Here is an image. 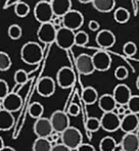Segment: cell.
I'll list each match as a JSON object with an SVG mask.
<instances>
[{"instance_id":"6da1fadb","label":"cell","mask_w":139,"mask_h":151,"mask_svg":"<svg viewBox=\"0 0 139 151\" xmlns=\"http://www.w3.org/2000/svg\"><path fill=\"white\" fill-rule=\"evenodd\" d=\"M21 59L28 65H37L43 59V50L38 42L29 41L21 48Z\"/></svg>"},{"instance_id":"7a4b0ae2","label":"cell","mask_w":139,"mask_h":151,"mask_svg":"<svg viewBox=\"0 0 139 151\" xmlns=\"http://www.w3.org/2000/svg\"><path fill=\"white\" fill-rule=\"evenodd\" d=\"M62 142L72 150H76L83 143V136L81 132L75 127H70L60 134Z\"/></svg>"},{"instance_id":"3957f363","label":"cell","mask_w":139,"mask_h":151,"mask_svg":"<svg viewBox=\"0 0 139 151\" xmlns=\"http://www.w3.org/2000/svg\"><path fill=\"white\" fill-rule=\"evenodd\" d=\"M34 17L37 22L40 24L43 23L51 22L54 18V12L52 9L51 2L41 0L38 3H36L34 7Z\"/></svg>"},{"instance_id":"277c9868","label":"cell","mask_w":139,"mask_h":151,"mask_svg":"<svg viewBox=\"0 0 139 151\" xmlns=\"http://www.w3.org/2000/svg\"><path fill=\"white\" fill-rule=\"evenodd\" d=\"M75 31L71 30V29L67 28V27H60L57 29V33H56V38L54 43L58 46L60 48L65 50H71L75 43Z\"/></svg>"},{"instance_id":"5b68a950","label":"cell","mask_w":139,"mask_h":151,"mask_svg":"<svg viewBox=\"0 0 139 151\" xmlns=\"http://www.w3.org/2000/svg\"><path fill=\"white\" fill-rule=\"evenodd\" d=\"M56 33H57V29L55 25L52 22H47L40 25L37 30V37L38 40L42 43L50 44L55 42Z\"/></svg>"},{"instance_id":"8992f818","label":"cell","mask_w":139,"mask_h":151,"mask_svg":"<svg viewBox=\"0 0 139 151\" xmlns=\"http://www.w3.org/2000/svg\"><path fill=\"white\" fill-rule=\"evenodd\" d=\"M50 121H51L53 131L62 134L70 127V115L68 112L55 110L54 112H52L50 116Z\"/></svg>"},{"instance_id":"52a82bcc","label":"cell","mask_w":139,"mask_h":151,"mask_svg":"<svg viewBox=\"0 0 139 151\" xmlns=\"http://www.w3.org/2000/svg\"><path fill=\"white\" fill-rule=\"evenodd\" d=\"M76 81V75L71 67L64 66L56 73V83L64 90L70 88Z\"/></svg>"},{"instance_id":"ba28073f","label":"cell","mask_w":139,"mask_h":151,"mask_svg":"<svg viewBox=\"0 0 139 151\" xmlns=\"http://www.w3.org/2000/svg\"><path fill=\"white\" fill-rule=\"evenodd\" d=\"M100 122H101V129H104L105 132H109V133L118 131L121 127L120 115L115 113L113 111L104 112L100 117Z\"/></svg>"},{"instance_id":"9c48e42d","label":"cell","mask_w":139,"mask_h":151,"mask_svg":"<svg viewBox=\"0 0 139 151\" xmlns=\"http://www.w3.org/2000/svg\"><path fill=\"white\" fill-rule=\"evenodd\" d=\"M62 23L64 27H67L71 30H79L84 24V16L79 10L71 9L62 17Z\"/></svg>"},{"instance_id":"30bf717a","label":"cell","mask_w":139,"mask_h":151,"mask_svg":"<svg viewBox=\"0 0 139 151\" xmlns=\"http://www.w3.org/2000/svg\"><path fill=\"white\" fill-rule=\"evenodd\" d=\"M76 68L82 75H91L95 71L92 56L87 54H81L76 58Z\"/></svg>"},{"instance_id":"8fae6325","label":"cell","mask_w":139,"mask_h":151,"mask_svg":"<svg viewBox=\"0 0 139 151\" xmlns=\"http://www.w3.org/2000/svg\"><path fill=\"white\" fill-rule=\"evenodd\" d=\"M22 97L16 91H10L4 99L1 100V109H5L10 112H18L22 108Z\"/></svg>"},{"instance_id":"7c38bea8","label":"cell","mask_w":139,"mask_h":151,"mask_svg":"<svg viewBox=\"0 0 139 151\" xmlns=\"http://www.w3.org/2000/svg\"><path fill=\"white\" fill-rule=\"evenodd\" d=\"M93 64L96 71L105 72L111 68V58L109 54L105 50H97L92 55Z\"/></svg>"},{"instance_id":"4fadbf2b","label":"cell","mask_w":139,"mask_h":151,"mask_svg":"<svg viewBox=\"0 0 139 151\" xmlns=\"http://www.w3.org/2000/svg\"><path fill=\"white\" fill-rule=\"evenodd\" d=\"M33 129L38 138H48L54 132L50 118L46 117H40L36 119Z\"/></svg>"},{"instance_id":"5bb4252c","label":"cell","mask_w":139,"mask_h":151,"mask_svg":"<svg viewBox=\"0 0 139 151\" xmlns=\"http://www.w3.org/2000/svg\"><path fill=\"white\" fill-rule=\"evenodd\" d=\"M37 93L41 97L49 98L55 93V81L49 76H44L39 79L37 83Z\"/></svg>"},{"instance_id":"9a60e30c","label":"cell","mask_w":139,"mask_h":151,"mask_svg":"<svg viewBox=\"0 0 139 151\" xmlns=\"http://www.w3.org/2000/svg\"><path fill=\"white\" fill-rule=\"evenodd\" d=\"M139 127V118L137 114L132 113L128 110L124 117L121 119V127L120 129L124 133H134Z\"/></svg>"},{"instance_id":"2e32d148","label":"cell","mask_w":139,"mask_h":151,"mask_svg":"<svg viewBox=\"0 0 139 151\" xmlns=\"http://www.w3.org/2000/svg\"><path fill=\"white\" fill-rule=\"evenodd\" d=\"M95 40L99 47H101L102 50H107V48H111L115 45L116 36L111 30L104 29L97 33Z\"/></svg>"},{"instance_id":"e0dca14e","label":"cell","mask_w":139,"mask_h":151,"mask_svg":"<svg viewBox=\"0 0 139 151\" xmlns=\"http://www.w3.org/2000/svg\"><path fill=\"white\" fill-rule=\"evenodd\" d=\"M113 96L118 104H120V105H125V104H128L129 100L131 99L132 93H131L130 88L127 84L120 83V84H118V86H116V88H113Z\"/></svg>"},{"instance_id":"ac0fdd59","label":"cell","mask_w":139,"mask_h":151,"mask_svg":"<svg viewBox=\"0 0 139 151\" xmlns=\"http://www.w3.org/2000/svg\"><path fill=\"white\" fill-rule=\"evenodd\" d=\"M121 147L123 151H139V139L136 133H125L122 138Z\"/></svg>"},{"instance_id":"d6986e66","label":"cell","mask_w":139,"mask_h":151,"mask_svg":"<svg viewBox=\"0 0 139 151\" xmlns=\"http://www.w3.org/2000/svg\"><path fill=\"white\" fill-rule=\"evenodd\" d=\"M50 2H51L54 16L64 17L67 12L72 9L71 0H51Z\"/></svg>"},{"instance_id":"ffe728a7","label":"cell","mask_w":139,"mask_h":151,"mask_svg":"<svg viewBox=\"0 0 139 151\" xmlns=\"http://www.w3.org/2000/svg\"><path fill=\"white\" fill-rule=\"evenodd\" d=\"M117 101L111 93H104V95L100 96L98 99V106L102 112L113 111L115 108L117 107Z\"/></svg>"},{"instance_id":"44dd1931","label":"cell","mask_w":139,"mask_h":151,"mask_svg":"<svg viewBox=\"0 0 139 151\" xmlns=\"http://www.w3.org/2000/svg\"><path fill=\"white\" fill-rule=\"evenodd\" d=\"M14 124V117L12 112L5 109H1L0 112V129L1 131H9Z\"/></svg>"},{"instance_id":"7402d4cb","label":"cell","mask_w":139,"mask_h":151,"mask_svg":"<svg viewBox=\"0 0 139 151\" xmlns=\"http://www.w3.org/2000/svg\"><path fill=\"white\" fill-rule=\"evenodd\" d=\"M98 93L92 86H87L82 91V100L86 105H93L96 102H98Z\"/></svg>"},{"instance_id":"603a6c76","label":"cell","mask_w":139,"mask_h":151,"mask_svg":"<svg viewBox=\"0 0 139 151\" xmlns=\"http://www.w3.org/2000/svg\"><path fill=\"white\" fill-rule=\"evenodd\" d=\"M92 5L99 12H111L116 6V0H93Z\"/></svg>"},{"instance_id":"cb8c5ba5","label":"cell","mask_w":139,"mask_h":151,"mask_svg":"<svg viewBox=\"0 0 139 151\" xmlns=\"http://www.w3.org/2000/svg\"><path fill=\"white\" fill-rule=\"evenodd\" d=\"M53 144L47 138H38L33 143V151H51Z\"/></svg>"},{"instance_id":"d4e9b609","label":"cell","mask_w":139,"mask_h":151,"mask_svg":"<svg viewBox=\"0 0 139 151\" xmlns=\"http://www.w3.org/2000/svg\"><path fill=\"white\" fill-rule=\"evenodd\" d=\"M113 19L119 24H125L130 20V12L125 7H118L113 12Z\"/></svg>"},{"instance_id":"484cf974","label":"cell","mask_w":139,"mask_h":151,"mask_svg":"<svg viewBox=\"0 0 139 151\" xmlns=\"http://www.w3.org/2000/svg\"><path fill=\"white\" fill-rule=\"evenodd\" d=\"M117 147V142L115 141L113 137H104L99 142V149L100 151H113Z\"/></svg>"},{"instance_id":"4316f807","label":"cell","mask_w":139,"mask_h":151,"mask_svg":"<svg viewBox=\"0 0 139 151\" xmlns=\"http://www.w3.org/2000/svg\"><path fill=\"white\" fill-rule=\"evenodd\" d=\"M29 115L34 119H38V118L42 117V114L44 112V107L41 103L39 102H33L29 107Z\"/></svg>"},{"instance_id":"83f0119b","label":"cell","mask_w":139,"mask_h":151,"mask_svg":"<svg viewBox=\"0 0 139 151\" xmlns=\"http://www.w3.org/2000/svg\"><path fill=\"white\" fill-rule=\"evenodd\" d=\"M30 12V5L25 1H20L14 5V14L20 18H25Z\"/></svg>"},{"instance_id":"f1b7e54d","label":"cell","mask_w":139,"mask_h":151,"mask_svg":"<svg viewBox=\"0 0 139 151\" xmlns=\"http://www.w3.org/2000/svg\"><path fill=\"white\" fill-rule=\"evenodd\" d=\"M7 34L11 40H18L22 37L23 35V29L20 25L18 24H12L8 27Z\"/></svg>"},{"instance_id":"f546056e","label":"cell","mask_w":139,"mask_h":151,"mask_svg":"<svg viewBox=\"0 0 139 151\" xmlns=\"http://www.w3.org/2000/svg\"><path fill=\"white\" fill-rule=\"evenodd\" d=\"M86 129L90 133H94L97 132L99 129H101V122L100 119H98L97 117H89L86 120Z\"/></svg>"},{"instance_id":"4dcf8cb0","label":"cell","mask_w":139,"mask_h":151,"mask_svg":"<svg viewBox=\"0 0 139 151\" xmlns=\"http://www.w3.org/2000/svg\"><path fill=\"white\" fill-rule=\"evenodd\" d=\"M89 42V36L85 31H78L75 35V43L78 46H85Z\"/></svg>"},{"instance_id":"1f68e13d","label":"cell","mask_w":139,"mask_h":151,"mask_svg":"<svg viewBox=\"0 0 139 151\" xmlns=\"http://www.w3.org/2000/svg\"><path fill=\"white\" fill-rule=\"evenodd\" d=\"M13 79L16 81V83H20V84H26L29 81V74L28 72H26L23 69H18L16 71L13 76Z\"/></svg>"},{"instance_id":"d6a6232c","label":"cell","mask_w":139,"mask_h":151,"mask_svg":"<svg viewBox=\"0 0 139 151\" xmlns=\"http://www.w3.org/2000/svg\"><path fill=\"white\" fill-rule=\"evenodd\" d=\"M11 67V59L5 52H0V70L1 71H7Z\"/></svg>"},{"instance_id":"836d02e7","label":"cell","mask_w":139,"mask_h":151,"mask_svg":"<svg viewBox=\"0 0 139 151\" xmlns=\"http://www.w3.org/2000/svg\"><path fill=\"white\" fill-rule=\"evenodd\" d=\"M128 109H129L130 112L135 114H139V96L132 95L131 99L128 102Z\"/></svg>"},{"instance_id":"e575fe53","label":"cell","mask_w":139,"mask_h":151,"mask_svg":"<svg viewBox=\"0 0 139 151\" xmlns=\"http://www.w3.org/2000/svg\"><path fill=\"white\" fill-rule=\"evenodd\" d=\"M136 52H137V46L133 41H128L124 44L123 46V52L125 56L127 57H133L135 56Z\"/></svg>"},{"instance_id":"d590c367","label":"cell","mask_w":139,"mask_h":151,"mask_svg":"<svg viewBox=\"0 0 139 151\" xmlns=\"http://www.w3.org/2000/svg\"><path fill=\"white\" fill-rule=\"evenodd\" d=\"M128 76H129V73L125 66H119L115 70V77L118 80H125L126 78H128Z\"/></svg>"},{"instance_id":"8d00e7d4","label":"cell","mask_w":139,"mask_h":151,"mask_svg":"<svg viewBox=\"0 0 139 151\" xmlns=\"http://www.w3.org/2000/svg\"><path fill=\"white\" fill-rule=\"evenodd\" d=\"M9 88H8V83L4 79L0 80V99H4L6 96L9 93Z\"/></svg>"},{"instance_id":"74e56055","label":"cell","mask_w":139,"mask_h":151,"mask_svg":"<svg viewBox=\"0 0 139 151\" xmlns=\"http://www.w3.org/2000/svg\"><path fill=\"white\" fill-rule=\"evenodd\" d=\"M68 113L70 116H77L80 113V107L78 104L72 103L68 108Z\"/></svg>"},{"instance_id":"f35d334b","label":"cell","mask_w":139,"mask_h":151,"mask_svg":"<svg viewBox=\"0 0 139 151\" xmlns=\"http://www.w3.org/2000/svg\"><path fill=\"white\" fill-rule=\"evenodd\" d=\"M51 151H72V149L65 145L64 143H57L54 144Z\"/></svg>"},{"instance_id":"ab89813d","label":"cell","mask_w":139,"mask_h":151,"mask_svg":"<svg viewBox=\"0 0 139 151\" xmlns=\"http://www.w3.org/2000/svg\"><path fill=\"white\" fill-rule=\"evenodd\" d=\"M76 151H95V148H94L91 144L82 143L81 145L76 149Z\"/></svg>"},{"instance_id":"60d3db41","label":"cell","mask_w":139,"mask_h":151,"mask_svg":"<svg viewBox=\"0 0 139 151\" xmlns=\"http://www.w3.org/2000/svg\"><path fill=\"white\" fill-rule=\"evenodd\" d=\"M88 27H89V29L91 31H93V32H96V31H98L99 30V28H100V25H99V23L97 22V21H95V20H91L89 22V24H88Z\"/></svg>"},{"instance_id":"b9f144b4","label":"cell","mask_w":139,"mask_h":151,"mask_svg":"<svg viewBox=\"0 0 139 151\" xmlns=\"http://www.w3.org/2000/svg\"><path fill=\"white\" fill-rule=\"evenodd\" d=\"M55 27H62L64 26V23H62V17H57V16H54L53 20L51 21Z\"/></svg>"},{"instance_id":"7bdbcfd3","label":"cell","mask_w":139,"mask_h":151,"mask_svg":"<svg viewBox=\"0 0 139 151\" xmlns=\"http://www.w3.org/2000/svg\"><path fill=\"white\" fill-rule=\"evenodd\" d=\"M20 1L21 0H7V1L5 2V4H4V8H8L12 5H16V4Z\"/></svg>"},{"instance_id":"ee69618b","label":"cell","mask_w":139,"mask_h":151,"mask_svg":"<svg viewBox=\"0 0 139 151\" xmlns=\"http://www.w3.org/2000/svg\"><path fill=\"white\" fill-rule=\"evenodd\" d=\"M0 151H16V149H13L12 147H9V146H5L2 149H0Z\"/></svg>"},{"instance_id":"f6af8a7d","label":"cell","mask_w":139,"mask_h":151,"mask_svg":"<svg viewBox=\"0 0 139 151\" xmlns=\"http://www.w3.org/2000/svg\"><path fill=\"white\" fill-rule=\"evenodd\" d=\"M78 1H79L80 3H82V4H87V3H92V1H93V0H78Z\"/></svg>"},{"instance_id":"bcb514c9","label":"cell","mask_w":139,"mask_h":151,"mask_svg":"<svg viewBox=\"0 0 139 151\" xmlns=\"http://www.w3.org/2000/svg\"><path fill=\"white\" fill-rule=\"evenodd\" d=\"M136 88H137V90H139V75H138L137 79H136Z\"/></svg>"},{"instance_id":"7dc6e473","label":"cell","mask_w":139,"mask_h":151,"mask_svg":"<svg viewBox=\"0 0 139 151\" xmlns=\"http://www.w3.org/2000/svg\"><path fill=\"white\" fill-rule=\"evenodd\" d=\"M0 142H1V149L3 147H5V145H4V142H3V139L2 138H0Z\"/></svg>"},{"instance_id":"c3c4849f","label":"cell","mask_w":139,"mask_h":151,"mask_svg":"<svg viewBox=\"0 0 139 151\" xmlns=\"http://www.w3.org/2000/svg\"><path fill=\"white\" fill-rule=\"evenodd\" d=\"M136 135L138 136V139H139V127H138V129H136Z\"/></svg>"},{"instance_id":"681fc988","label":"cell","mask_w":139,"mask_h":151,"mask_svg":"<svg viewBox=\"0 0 139 151\" xmlns=\"http://www.w3.org/2000/svg\"><path fill=\"white\" fill-rule=\"evenodd\" d=\"M137 1H139V0H137Z\"/></svg>"}]
</instances>
